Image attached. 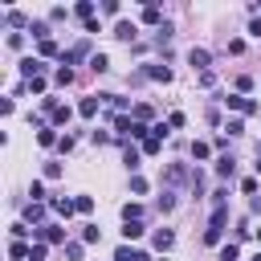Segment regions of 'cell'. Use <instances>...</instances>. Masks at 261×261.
Here are the masks:
<instances>
[{
    "label": "cell",
    "instance_id": "obj_23",
    "mask_svg": "<svg viewBox=\"0 0 261 261\" xmlns=\"http://www.w3.org/2000/svg\"><path fill=\"white\" fill-rule=\"evenodd\" d=\"M37 49H41V61H45V57H57V41H53V37H49V41H37Z\"/></svg>",
    "mask_w": 261,
    "mask_h": 261
},
{
    "label": "cell",
    "instance_id": "obj_40",
    "mask_svg": "<svg viewBox=\"0 0 261 261\" xmlns=\"http://www.w3.org/2000/svg\"><path fill=\"white\" fill-rule=\"evenodd\" d=\"M237 90H241V94H245V90H253V77H249V73H241V77H237Z\"/></svg>",
    "mask_w": 261,
    "mask_h": 261
},
{
    "label": "cell",
    "instance_id": "obj_17",
    "mask_svg": "<svg viewBox=\"0 0 261 261\" xmlns=\"http://www.w3.org/2000/svg\"><path fill=\"white\" fill-rule=\"evenodd\" d=\"M114 261H147V253H143V249H126V245H122V249L114 253Z\"/></svg>",
    "mask_w": 261,
    "mask_h": 261
},
{
    "label": "cell",
    "instance_id": "obj_22",
    "mask_svg": "<svg viewBox=\"0 0 261 261\" xmlns=\"http://www.w3.org/2000/svg\"><path fill=\"white\" fill-rule=\"evenodd\" d=\"M82 241H86V245H98V241H102V228H98V224H86V228H82Z\"/></svg>",
    "mask_w": 261,
    "mask_h": 261
},
{
    "label": "cell",
    "instance_id": "obj_12",
    "mask_svg": "<svg viewBox=\"0 0 261 261\" xmlns=\"http://www.w3.org/2000/svg\"><path fill=\"white\" fill-rule=\"evenodd\" d=\"M73 16L90 24V20H94V4H90V0H77V4H73Z\"/></svg>",
    "mask_w": 261,
    "mask_h": 261
},
{
    "label": "cell",
    "instance_id": "obj_7",
    "mask_svg": "<svg viewBox=\"0 0 261 261\" xmlns=\"http://www.w3.org/2000/svg\"><path fill=\"white\" fill-rule=\"evenodd\" d=\"M49 208H53L57 216H65V220L77 212V204H73V200H65V196H53V200H49Z\"/></svg>",
    "mask_w": 261,
    "mask_h": 261
},
{
    "label": "cell",
    "instance_id": "obj_31",
    "mask_svg": "<svg viewBox=\"0 0 261 261\" xmlns=\"http://www.w3.org/2000/svg\"><path fill=\"white\" fill-rule=\"evenodd\" d=\"M130 114H135V118H139V122H147V118H151V114H155V110H151V106H147V102H139V106H135V110H130Z\"/></svg>",
    "mask_w": 261,
    "mask_h": 261
},
{
    "label": "cell",
    "instance_id": "obj_42",
    "mask_svg": "<svg viewBox=\"0 0 261 261\" xmlns=\"http://www.w3.org/2000/svg\"><path fill=\"white\" fill-rule=\"evenodd\" d=\"M65 257L69 261H82V245H65Z\"/></svg>",
    "mask_w": 261,
    "mask_h": 261
},
{
    "label": "cell",
    "instance_id": "obj_35",
    "mask_svg": "<svg viewBox=\"0 0 261 261\" xmlns=\"http://www.w3.org/2000/svg\"><path fill=\"white\" fill-rule=\"evenodd\" d=\"M130 192L143 196V192H147V179H143V175H130Z\"/></svg>",
    "mask_w": 261,
    "mask_h": 261
},
{
    "label": "cell",
    "instance_id": "obj_27",
    "mask_svg": "<svg viewBox=\"0 0 261 261\" xmlns=\"http://www.w3.org/2000/svg\"><path fill=\"white\" fill-rule=\"evenodd\" d=\"M29 33H33L37 41H49V24H45V20H33V29H29Z\"/></svg>",
    "mask_w": 261,
    "mask_h": 261
},
{
    "label": "cell",
    "instance_id": "obj_11",
    "mask_svg": "<svg viewBox=\"0 0 261 261\" xmlns=\"http://www.w3.org/2000/svg\"><path fill=\"white\" fill-rule=\"evenodd\" d=\"M135 33H139L135 20H118V24H114V37H118V41H135Z\"/></svg>",
    "mask_w": 261,
    "mask_h": 261
},
{
    "label": "cell",
    "instance_id": "obj_41",
    "mask_svg": "<svg viewBox=\"0 0 261 261\" xmlns=\"http://www.w3.org/2000/svg\"><path fill=\"white\" fill-rule=\"evenodd\" d=\"M188 118H184V110H171V118H167V126H184Z\"/></svg>",
    "mask_w": 261,
    "mask_h": 261
},
{
    "label": "cell",
    "instance_id": "obj_5",
    "mask_svg": "<svg viewBox=\"0 0 261 261\" xmlns=\"http://www.w3.org/2000/svg\"><path fill=\"white\" fill-rule=\"evenodd\" d=\"M20 73H24V82H33V77L45 73V61H41V57H24V61H20Z\"/></svg>",
    "mask_w": 261,
    "mask_h": 261
},
{
    "label": "cell",
    "instance_id": "obj_45",
    "mask_svg": "<svg viewBox=\"0 0 261 261\" xmlns=\"http://www.w3.org/2000/svg\"><path fill=\"white\" fill-rule=\"evenodd\" d=\"M257 241H261V228H257Z\"/></svg>",
    "mask_w": 261,
    "mask_h": 261
},
{
    "label": "cell",
    "instance_id": "obj_13",
    "mask_svg": "<svg viewBox=\"0 0 261 261\" xmlns=\"http://www.w3.org/2000/svg\"><path fill=\"white\" fill-rule=\"evenodd\" d=\"M86 53H90V41H77V45H73V49L65 53V65H73V61H82Z\"/></svg>",
    "mask_w": 261,
    "mask_h": 261
},
{
    "label": "cell",
    "instance_id": "obj_36",
    "mask_svg": "<svg viewBox=\"0 0 261 261\" xmlns=\"http://www.w3.org/2000/svg\"><path fill=\"white\" fill-rule=\"evenodd\" d=\"M73 204H77V212H94V196H77Z\"/></svg>",
    "mask_w": 261,
    "mask_h": 261
},
{
    "label": "cell",
    "instance_id": "obj_21",
    "mask_svg": "<svg viewBox=\"0 0 261 261\" xmlns=\"http://www.w3.org/2000/svg\"><path fill=\"white\" fill-rule=\"evenodd\" d=\"M122 163H126L130 171H139V147H130V143H126V151H122Z\"/></svg>",
    "mask_w": 261,
    "mask_h": 261
},
{
    "label": "cell",
    "instance_id": "obj_25",
    "mask_svg": "<svg viewBox=\"0 0 261 261\" xmlns=\"http://www.w3.org/2000/svg\"><path fill=\"white\" fill-rule=\"evenodd\" d=\"M155 208H159V212H171V208H175V192H163V196L155 200Z\"/></svg>",
    "mask_w": 261,
    "mask_h": 261
},
{
    "label": "cell",
    "instance_id": "obj_8",
    "mask_svg": "<svg viewBox=\"0 0 261 261\" xmlns=\"http://www.w3.org/2000/svg\"><path fill=\"white\" fill-rule=\"evenodd\" d=\"M151 245H155L159 253H167V249L175 245V232H171V228H155V237H151Z\"/></svg>",
    "mask_w": 261,
    "mask_h": 261
},
{
    "label": "cell",
    "instance_id": "obj_29",
    "mask_svg": "<svg viewBox=\"0 0 261 261\" xmlns=\"http://www.w3.org/2000/svg\"><path fill=\"white\" fill-rule=\"evenodd\" d=\"M41 216H45L41 204H29V208H24V224H33V220H41Z\"/></svg>",
    "mask_w": 261,
    "mask_h": 261
},
{
    "label": "cell",
    "instance_id": "obj_32",
    "mask_svg": "<svg viewBox=\"0 0 261 261\" xmlns=\"http://www.w3.org/2000/svg\"><path fill=\"white\" fill-rule=\"evenodd\" d=\"M90 65H94V69H98V73H106V69H110V61H106V57H102V53H94V57H90Z\"/></svg>",
    "mask_w": 261,
    "mask_h": 261
},
{
    "label": "cell",
    "instance_id": "obj_28",
    "mask_svg": "<svg viewBox=\"0 0 261 261\" xmlns=\"http://www.w3.org/2000/svg\"><path fill=\"white\" fill-rule=\"evenodd\" d=\"M53 82H57V86H69V82H73V69H69V65H61V69L53 73Z\"/></svg>",
    "mask_w": 261,
    "mask_h": 261
},
{
    "label": "cell",
    "instance_id": "obj_4",
    "mask_svg": "<svg viewBox=\"0 0 261 261\" xmlns=\"http://www.w3.org/2000/svg\"><path fill=\"white\" fill-rule=\"evenodd\" d=\"M192 175H196V171H188V167H184V163H171V167H167V171H163V179H167V184H171V188H179V184H184V179H192Z\"/></svg>",
    "mask_w": 261,
    "mask_h": 261
},
{
    "label": "cell",
    "instance_id": "obj_46",
    "mask_svg": "<svg viewBox=\"0 0 261 261\" xmlns=\"http://www.w3.org/2000/svg\"><path fill=\"white\" fill-rule=\"evenodd\" d=\"M253 261H261V253H257V257H253Z\"/></svg>",
    "mask_w": 261,
    "mask_h": 261
},
{
    "label": "cell",
    "instance_id": "obj_10",
    "mask_svg": "<svg viewBox=\"0 0 261 261\" xmlns=\"http://www.w3.org/2000/svg\"><path fill=\"white\" fill-rule=\"evenodd\" d=\"M98 106H102V94H94V98H82L77 114H82V118H94V114H98Z\"/></svg>",
    "mask_w": 261,
    "mask_h": 261
},
{
    "label": "cell",
    "instance_id": "obj_47",
    "mask_svg": "<svg viewBox=\"0 0 261 261\" xmlns=\"http://www.w3.org/2000/svg\"><path fill=\"white\" fill-rule=\"evenodd\" d=\"M163 261H167V257H163Z\"/></svg>",
    "mask_w": 261,
    "mask_h": 261
},
{
    "label": "cell",
    "instance_id": "obj_2",
    "mask_svg": "<svg viewBox=\"0 0 261 261\" xmlns=\"http://www.w3.org/2000/svg\"><path fill=\"white\" fill-rule=\"evenodd\" d=\"M33 237L45 241V245H65V228L61 224H41V228H33Z\"/></svg>",
    "mask_w": 261,
    "mask_h": 261
},
{
    "label": "cell",
    "instance_id": "obj_30",
    "mask_svg": "<svg viewBox=\"0 0 261 261\" xmlns=\"http://www.w3.org/2000/svg\"><path fill=\"white\" fill-rule=\"evenodd\" d=\"M102 102H110L114 110H126V106H130V102H126V98H118V94H102Z\"/></svg>",
    "mask_w": 261,
    "mask_h": 261
},
{
    "label": "cell",
    "instance_id": "obj_19",
    "mask_svg": "<svg viewBox=\"0 0 261 261\" xmlns=\"http://www.w3.org/2000/svg\"><path fill=\"white\" fill-rule=\"evenodd\" d=\"M130 220H143V204H122V224Z\"/></svg>",
    "mask_w": 261,
    "mask_h": 261
},
{
    "label": "cell",
    "instance_id": "obj_39",
    "mask_svg": "<svg viewBox=\"0 0 261 261\" xmlns=\"http://www.w3.org/2000/svg\"><path fill=\"white\" fill-rule=\"evenodd\" d=\"M220 261H237V245H220Z\"/></svg>",
    "mask_w": 261,
    "mask_h": 261
},
{
    "label": "cell",
    "instance_id": "obj_16",
    "mask_svg": "<svg viewBox=\"0 0 261 261\" xmlns=\"http://www.w3.org/2000/svg\"><path fill=\"white\" fill-rule=\"evenodd\" d=\"M8 253H12V261H29L33 245H24V241H12V245H8Z\"/></svg>",
    "mask_w": 261,
    "mask_h": 261
},
{
    "label": "cell",
    "instance_id": "obj_18",
    "mask_svg": "<svg viewBox=\"0 0 261 261\" xmlns=\"http://www.w3.org/2000/svg\"><path fill=\"white\" fill-rule=\"evenodd\" d=\"M143 24H155V29H159V24H163V12H159L155 4H147V8H143Z\"/></svg>",
    "mask_w": 261,
    "mask_h": 261
},
{
    "label": "cell",
    "instance_id": "obj_33",
    "mask_svg": "<svg viewBox=\"0 0 261 261\" xmlns=\"http://www.w3.org/2000/svg\"><path fill=\"white\" fill-rule=\"evenodd\" d=\"M159 147H163V139H155V135L143 143V151H147V155H159Z\"/></svg>",
    "mask_w": 261,
    "mask_h": 261
},
{
    "label": "cell",
    "instance_id": "obj_3",
    "mask_svg": "<svg viewBox=\"0 0 261 261\" xmlns=\"http://www.w3.org/2000/svg\"><path fill=\"white\" fill-rule=\"evenodd\" d=\"M224 106H232L237 114H253V110H257V102H253V98H245V94H228V98H224Z\"/></svg>",
    "mask_w": 261,
    "mask_h": 261
},
{
    "label": "cell",
    "instance_id": "obj_15",
    "mask_svg": "<svg viewBox=\"0 0 261 261\" xmlns=\"http://www.w3.org/2000/svg\"><path fill=\"white\" fill-rule=\"evenodd\" d=\"M37 143H41V147H57L61 139H57V130H53V126H41V130H37Z\"/></svg>",
    "mask_w": 261,
    "mask_h": 261
},
{
    "label": "cell",
    "instance_id": "obj_43",
    "mask_svg": "<svg viewBox=\"0 0 261 261\" xmlns=\"http://www.w3.org/2000/svg\"><path fill=\"white\" fill-rule=\"evenodd\" d=\"M249 37H261V16H257V20L249 24Z\"/></svg>",
    "mask_w": 261,
    "mask_h": 261
},
{
    "label": "cell",
    "instance_id": "obj_44",
    "mask_svg": "<svg viewBox=\"0 0 261 261\" xmlns=\"http://www.w3.org/2000/svg\"><path fill=\"white\" fill-rule=\"evenodd\" d=\"M253 167H257V175H261V155H257V163H253Z\"/></svg>",
    "mask_w": 261,
    "mask_h": 261
},
{
    "label": "cell",
    "instance_id": "obj_37",
    "mask_svg": "<svg viewBox=\"0 0 261 261\" xmlns=\"http://www.w3.org/2000/svg\"><path fill=\"white\" fill-rule=\"evenodd\" d=\"M29 232H33V228H29V224H24V220H20V224H12V241H24V237H29Z\"/></svg>",
    "mask_w": 261,
    "mask_h": 261
},
{
    "label": "cell",
    "instance_id": "obj_9",
    "mask_svg": "<svg viewBox=\"0 0 261 261\" xmlns=\"http://www.w3.org/2000/svg\"><path fill=\"white\" fill-rule=\"evenodd\" d=\"M216 175H220V179H232V175H237V159H232V155H220V159H216Z\"/></svg>",
    "mask_w": 261,
    "mask_h": 261
},
{
    "label": "cell",
    "instance_id": "obj_1",
    "mask_svg": "<svg viewBox=\"0 0 261 261\" xmlns=\"http://www.w3.org/2000/svg\"><path fill=\"white\" fill-rule=\"evenodd\" d=\"M114 130H118L122 139H143V143L151 139V130H147V122H139L135 114H118V118H114Z\"/></svg>",
    "mask_w": 261,
    "mask_h": 261
},
{
    "label": "cell",
    "instance_id": "obj_34",
    "mask_svg": "<svg viewBox=\"0 0 261 261\" xmlns=\"http://www.w3.org/2000/svg\"><path fill=\"white\" fill-rule=\"evenodd\" d=\"M192 155H196V159H208L212 147H208V143H192Z\"/></svg>",
    "mask_w": 261,
    "mask_h": 261
},
{
    "label": "cell",
    "instance_id": "obj_14",
    "mask_svg": "<svg viewBox=\"0 0 261 261\" xmlns=\"http://www.w3.org/2000/svg\"><path fill=\"white\" fill-rule=\"evenodd\" d=\"M143 73H147L151 82H171V69H167V65H147Z\"/></svg>",
    "mask_w": 261,
    "mask_h": 261
},
{
    "label": "cell",
    "instance_id": "obj_24",
    "mask_svg": "<svg viewBox=\"0 0 261 261\" xmlns=\"http://www.w3.org/2000/svg\"><path fill=\"white\" fill-rule=\"evenodd\" d=\"M49 114H53V122H57V126H65V122H69V106H61V102H57Z\"/></svg>",
    "mask_w": 261,
    "mask_h": 261
},
{
    "label": "cell",
    "instance_id": "obj_38",
    "mask_svg": "<svg viewBox=\"0 0 261 261\" xmlns=\"http://www.w3.org/2000/svg\"><path fill=\"white\" fill-rule=\"evenodd\" d=\"M29 261H45V241H37V245H33V253H29Z\"/></svg>",
    "mask_w": 261,
    "mask_h": 261
},
{
    "label": "cell",
    "instance_id": "obj_26",
    "mask_svg": "<svg viewBox=\"0 0 261 261\" xmlns=\"http://www.w3.org/2000/svg\"><path fill=\"white\" fill-rule=\"evenodd\" d=\"M8 24H16V29H33V24L24 20V12H20V8H12V12H8Z\"/></svg>",
    "mask_w": 261,
    "mask_h": 261
},
{
    "label": "cell",
    "instance_id": "obj_20",
    "mask_svg": "<svg viewBox=\"0 0 261 261\" xmlns=\"http://www.w3.org/2000/svg\"><path fill=\"white\" fill-rule=\"evenodd\" d=\"M143 232H147V228H143V220H130V224H122V237H126V241H139Z\"/></svg>",
    "mask_w": 261,
    "mask_h": 261
},
{
    "label": "cell",
    "instance_id": "obj_6",
    "mask_svg": "<svg viewBox=\"0 0 261 261\" xmlns=\"http://www.w3.org/2000/svg\"><path fill=\"white\" fill-rule=\"evenodd\" d=\"M188 61H192V69L208 73V65H212V53H208V49H192V53H188Z\"/></svg>",
    "mask_w": 261,
    "mask_h": 261
}]
</instances>
